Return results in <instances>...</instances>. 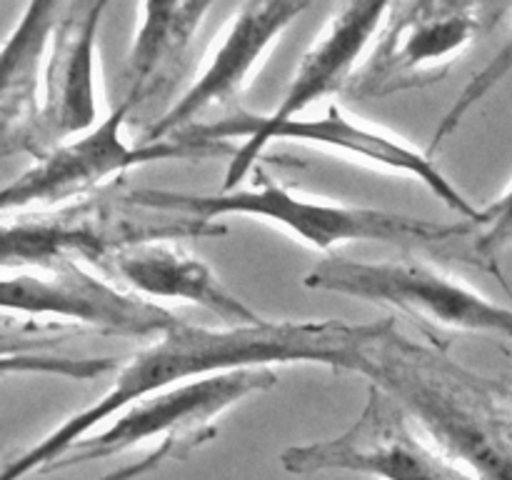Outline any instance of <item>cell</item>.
<instances>
[{
  "label": "cell",
  "mask_w": 512,
  "mask_h": 480,
  "mask_svg": "<svg viewBox=\"0 0 512 480\" xmlns=\"http://www.w3.org/2000/svg\"><path fill=\"white\" fill-rule=\"evenodd\" d=\"M380 325L383 320L363 325L343 320H263L238 328H205L180 318L175 328L125 360L108 393L63 420L25 453L10 458L0 480L48 473L70 445L88 438L103 420L173 385L233 370L270 368L273 363H318L363 375L365 348L378 335Z\"/></svg>",
  "instance_id": "obj_1"
},
{
  "label": "cell",
  "mask_w": 512,
  "mask_h": 480,
  "mask_svg": "<svg viewBox=\"0 0 512 480\" xmlns=\"http://www.w3.org/2000/svg\"><path fill=\"white\" fill-rule=\"evenodd\" d=\"M365 378L478 480H512V388L473 373L445 348L398 330L393 315L365 348Z\"/></svg>",
  "instance_id": "obj_2"
},
{
  "label": "cell",
  "mask_w": 512,
  "mask_h": 480,
  "mask_svg": "<svg viewBox=\"0 0 512 480\" xmlns=\"http://www.w3.org/2000/svg\"><path fill=\"white\" fill-rule=\"evenodd\" d=\"M253 188H238L233 193H178V190L140 188L128 190L133 208L155 213L185 215V218L218 223L223 215H253L285 230L315 250H333L345 243H390V245H435L473 238L475 223H438V220L413 218L393 210L365 208V205L328 203L293 193L275 183L263 168L255 170Z\"/></svg>",
  "instance_id": "obj_3"
},
{
  "label": "cell",
  "mask_w": 512,
  "mask_h": 480,
  "mask_svg": "<svg viewBox=\"0 0 512 480\" xmlns=\"http://www.w3.org/2000/svg\"><path fill=\"white\" fill-rule=\"evenodd\" d=\"M220 223L185 218L173 213L133 208L128 193L113 183L100 193L53 210H30L15 218L5 215L0 258L3 268H45L60 258L88 260L98 268L120 248L153 240L205 238L225 235Z\"/></svg>",
  "instance_id": "obj_4"
},
{
  "label": "cell",
  "mask_w": 512,
  "mask_h": 480,
  "mask_svg": "<svg viewBox=\"0 0 512 480\" xmlns=\"http://www.w3.org/2000/svg\"><path fill=\"white\" fill-rule=\"evenodd\" d=\"M505 3H390L385 23L345 93L355 100L428 88L448 75L455 60L510 13Z\"/></svg>",
  "instance_id": "obj_5"
},
{
  "label": "cell",
  "mask_w": 512,
  "mask_h": 480,
  "mask_svg": "<svg viewBox=\"0 0 512 480\" xmlns=\"http://www.w3.org/2000/svg\"><path fill=\"white\" fill-rule=\"evenodd\" d=\"M135 105L123 95L108 118L100 120L88 133L65 140L50 150L25 173L10 180L0 195L3 215L53 210L80 198L105 190L118 175L155 163V160H208L218 155H235L233 143H193V140H163V143H128L123 125Z\"/></svg>",
  "instance_id": "obj_6"
},
{
  "label": "cell",
  "mask_w": 512,
  "mask_h": 480,
  "mask_svg": "<svg viewBox=\"0 0 512 480\" xmlns=\"http://www.w3.org/2000/svg\"><path fill=\"white\" fill-rule=\"evenodd\" d=\"M303 285L323 293L350 295L385 305L413 320L440 328L512 338V308L485 298L435 265L415 258L365 260L328 258L315 265Z\"/></svg>",
  "instance_id": "obj_7"
},
{
  "label": "cell",
  "mask_w": 512,
  "mask_h": 480,
  "mask_svg": "<svg viewBox=\"0 0 512 480\" xmlns=\"http://www.w3.org/2000/svg\"><path fill=\"white\" fill-rule=\"evenodd\" d=\"M280 463L293 475L358 473L378 480H478L470 470L435 448L403 408L370 385L358 420L338 438L290 445Z\"/></svg>",
  "instance_id": "obj_8"
},
{
  "label": "cell",
  "mask_w": 512,
  "mask_h": 480,
  "mask_svg": "<svg viewBox=\"0 0 512 480\" xmlns=\"http://www.w3.org/2000/svg\"><path fill=\"white\" fill-rule=\"evenodd\" d=\"M0 303L5 313L60 318V325L120 338H160L180 323L175 313L115 280L90 273L75 258L5 273Z\"/></svg>",
  "instance_id": "obj_9"
},
{
  "label": "cell",
  "mask_w": 512,
  "mask_h": 480,
  "mask_svg": "<svg viewBox=\"0 0 512 480\" xmlns=\"http://www.w3.org/2000/svg\"><path fill=\"white\" fill-rule=\"evenodd\" d=\"M390 3H343L330 15L328 25L318 35L308 53L300 60L288 90L280 103L268 115H255L248 110H238L220 120L198 123L183 130L180 140L193 143H233L250 145L263 138L268 130L303 118L305 110L318 100L348 90L350 80L358 73L365 53L373 45L388 15Z\"/></svg>",
  "instance_id": "obj_10"
},
{
  "label": "cell",
  "mask_w": 512,
  "mask_h": 480,
  "mask_svg": "<svg viewBox=\"0 0 512 480\" xmlns=\"http://www.w3.org/2000/svg\"><path fill=\"white\" fill-rule=\"evenodd\" d=\"M275 383L278 375L273 368H248L165 388L128 405L105 430L70 445L48 473L125 453L145 440L208 433L215 430L218 415L248 395L273 388Z\"/></svg>",
  "instance_id": "obj_11"
},
{
  "label": "cell",
  "mask_w": 512,
  "mask_h": 480,
  "mask_svg": "<svg viewBox=\"0 0 512 480\" xmlns=\"http://www.w3.org/2000/svg\"><path fill=\"white\" fill-rule=\"evenodd\" d=\"M270 140H293V143L318 145V148H330L335 153H345L350 158L363 160V163L375 165V168H385L390 173L410 175V178L420 180L435 198L443 200L453 213H458L460 220L478 223L480 218V208H475L455 188L453 180L435 165V160L428 153H420L413 145L403 143V140L383 133V130H373L355 123L350 115H345V110L338 103H330L325 115H320V118H295L290 123L268 130L255 143L238 145L235 155L230 158L228 170H225L220 193H233V190L240 188V183L255 170Z\"/></svg>",
  "instance_id": "obj_12"
},
{
  "label": "cell",
  "mask_w": 512,
  "mask_h": 480,
  "mask_svg": "<svg viewBox=\"0 0 512 480\" xmlns=\"http://www.w3.org/2000/svg\"><path fill=\"white\" fill-rule=\"evenodd\" d=\"M308 8L310 3H295V0H273V3L255 0L240 5L203 73L158 120L143 130L138 143L153 145L178 138L183 130L198 125V118H203L205 113L233 103L248 88L275 40Z\"/></svg>",
  "instance_id": "obj_13"
},
{
  "label": "cell",
  "mask_w": 512,
  "mask_h": 480,
  "mask_svg": "<svg viewBox=\"0 0 512 480\" xmlns=\"http://www.w3.org/2000/svg\"><path fill=\"white\" fill-rule=\"evenodd\" d=\"M105 8L108 3L98 0H75L60 5L43 68L40 133L45 155L100 123L95 95V50Z\"/></svg>",
  "instance_id": "obj_14"
},
{
  "label": "cell",
  "mask_w": 512,
  "mask_h": 480,
  "mask_svg": "<svg viewBox=\"0 0 512 480\" xmlns=\"http://www.w3.org/2000/svg\"><path fill=\"white\" fill-rule=\"evenodd\" d=\"M105 278L148 300H183L218 315L228 328L263 323L253 308L243 303L208 263L170 240L128 245L115 250L98 265Z\"/></svg>",
  "instance_id": "obj_15"
},
{
  "label": "cell",
  "mask_w": 512,
  "mask_h": 480,
  "mask_svg": "<svg viewBox=\"0 0 512 480\" xmlns=\"http://www.w3.org/2000/svg\"><path fill=\"white\" fill-rule=\"evenodd\" d=\"M60 5L38 0L25 5L18 25L8 35L0 53V153L45 155L40 113H43V68L50 38L58 23Z\"/></svg>",
  "instance_id": "obj_16"
},
{
  "label": "cell",
  "mask_w": 512,
  "mask_h": 480,
  "mask_svg": "<svg viewBox=\"0 0 512 480\" xmlns=\"http://www.w3.org/2000/svg\"><path fill=\"white\" fill-rule=\"evenodd\" d=\"M210 3H140L138 28L128 53V93L125 98L138 108L140 103L163 95L178 80L195 33Z\"/></svg>",
  "instance_id": "obj_17"
},
{
  "label": "cell",
  "mask_w": 512,
  "mask_h": 480,
  "mask_svg": "<svg viewBox=\"0 0 512 480\" xmlns=\"http://www.w3.org/2000/svg\"><path fill=\"white\" fill-rule=\"evenodd\" d=\"M510 73H512V33L503 43V48H500L498 53L490 58V63L485 65L483 70H478L473 78H470V83L460 90L458 98H455V103L450 105L448 113L440 118L438 128H435V133H433V143L428 145L430 158H435V153L440 150V145H443L445 140H448L450 135L460 128V123L468 118L470 110H473L478 103H483V100L488 98V95L493 93V90L498 88V85L503 83Z\"/></svg>",
  "instance_id": "obj_18"
},
{
  "label": "cell",
  "mask_w": 512,
  "mask_h": 480,
  "mask_svg": "<svg viewBox=\"0 0 512 480\" xmlns=\"http://www.w3.org/2000/svg\"><path fill=\"white\" fill-rule=\"evenodd\" d=\"M512 245V183L503 195L480 208V218L475 223V235L470 240V253L478 263L493 265L498 255H503Z\"/></svg>",
  "instance_id": "obj_19"
},
{
  "label": "cell",
  "mask_w": 512,
  "mask_h": 480,
  "mask_svg": "<svg viewBox=\"0 0 512 480\" xmlns=\"http://www.w3.org/2000/svg\"><path fill=\"white\" fill-rule=\"evenodd\" d=\"M123 368V360L118 358H53L45 353H18V355H3V373H13V370H23V373H55L65 375V378L75 380H90L95 375L110 373V370Z\"/></svg>",
  "instance_id": "obj_20"
},
{
  "label": "cell",
  "mask_w": 512,
  "mask_h": 480,
  "mask_svg": "<svg viewBox=\"0 0 512 480\" xmlns=\"http://www.w3.org/2000/svg\"><path fill=\"white\" fill-rule=\"evenodd\" d=\"M215 435H218V430H208V433H195V435H178V438L160 440V445H155V448L150 450L143 460H135V463L123 465L120 470H115V473L105 475V478H100V480H135V478H140V475H145V473H150V470L158 468L163 460L185 458L190 450H195L198 445L208 443V440H213Z\"/></svg>",
  "instance_id": "obj_21"
}]
</instances>
